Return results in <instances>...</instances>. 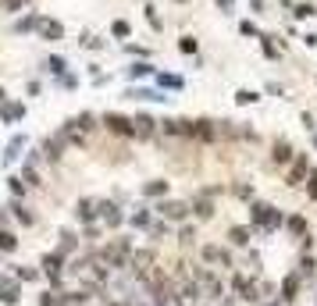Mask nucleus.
Here are the masks:
<instances>
[{"mask_svg":"<svg viewBox=\"0 0 317 306\" xmlns=\"http://www.w3.org/2000/svg\"><path fill=\"white\" fill-rule=\"evenodd\" d=\"M285 217L289 214H282L274 203H267V200H253L249 203V228L260 231V235H271V231H282L285 228Z\"/></svg>","mask_w":317,"mask_h":306,"instance_id":"1","label":"nucleus"},{"mask_svg":"<svg viewBox=\"0 0 317 306\" xmlns=\"http://www.w3.org/2000/svg\"><path fill=\"white\" fill-rule=\"evenodd\" d=\"M185 139L214 143V139H218V121H210V118H196V121H185Z\"/></svg>","mask_w":317,"mask_h":306,"instance_id":"2","label":"nucleus"},{"mask_svg":"<svg viewBox=\"0 0 317 306\" xmlns=\"http://www.w3.org/2000/svg\"><path fill=\"white\" fill-rule=\"evenodd\" d=\"M303 285H307V281H303V274H300V271H289V274L282 278V285H278V292H282V296H278V303H282V306L296 303V299H300V289H303Z\"/></svg>","mask_w":317,"mask_h":306,"instance_id":"3","label":"nucleus"},{"mask_svg":"<svg viewBox=\"0 0 317 306\" xmlns=\"http://www.w3.org/2000/svg\"><path fill=\"white\" fill-rule=\"evenodd\" d=\"M307 174H310V157H307V153H296V160H292L289 171H285V185L296 189V185L307 182Z\"/></svg>","mask_w":317,"mask_h":306,"instance_id":"4","label":"nucleus"},{"mask_svg":"<svg viewBox=\"0 0 317 306\" xmlns=\"http://www.w3.org/2000/svg\"><path fill=\"white\" fill-rule=\"evenodd\" d=\"M200 256H203L207 264L221 267V271H232V267H236V260H232V253H228L225 246H203V249H200Z\"/></svg>","mask_w":317,"mask_h":306,"instance_id":"5","label":"nucleus"},{"mask_svg":"<svg viewBox=\"0 0 317 306\" xmlns=\"http://www.w3.org/2000/svg\"><path fill=\"white\" fill-rule=\"evenodd\" d=\"M157 214L164 217V221H175V225H178V221H185V217L193 214V207L182 203V200H164V203L157 207Z\"/></svg>","mask_w":317,"mask_h":306,"instance_id":"6","label":"nucleus"},{"mask_svg":"<svg viewBox=\"0 0 317 306\" xmlns=\"http://www.w3.org/2000/svg\"><path fill=\"white\" fill-rule=\"evenodd\" d=\"M292 160H296V150H292V143L278 136V139L271 143V167H285V164H292Z\"/></svg>","mask_w":317,"mask_h":306,"instance_id":"7","label":"nucleus"},{"mask_svg":"<svg viewBox=\"0 0 317 306\" xmlns=\"http://www.w3.org/2000/svg\"><path fill=\"white\" fill-rule=\"evenodd\" d=\"M103 128L114 136H132V118L125 114H103Z\"/></svg>","mask_w":317,"mask_h":306,"instance_id":"8","label":"nucleus"},{"mask_svg":"<svg viewBox=\"0 0 317 306\" xmlns=\"http://www.w3.org/2000/svg\"><path fill=\"white\" fill-rule=\"evenodd\" d=\"M132 136H136V139H154V136H157V121H154L150 114L132 118Z\"/></svg>","mask_w":317,"mask_h":306,"instance_id":"9","label":"nucleus"},{"mask_svg":"<svg viewBox=\"0 0 317 306\" xmlns=\"http://www.w3.org/2000/svg\"><path fill=\"white\" fill-rule=\"evenodd\" d=\"M225 238H228V242H232L236 249H249V238H253V228H249V225H232Z\"/></svg>","mask_w":317,"mask_h":306,"instance_id":"10","label":"nucleus"},{"mask_svg":"<svg viewBox=\"0 0 317 306\" xmlns=\"http://www.w3.org/2000/svg\"><path fill=\"white\" fill-rule=\"evenodd\" d=\"M260 39V50H264V57H271V61H278L282 57V47H285V39H278V36H257Z\"/></svg>","mask_w":317,"mask_h":306,"instance_id":"11","label":"nucleus"},{"mask_svg":"<svg viewBox=\"0 0 317 306\" xmlns=\"http://www.w3.org/2000/svg\"><path fill=\"white\" fill-rule=\"evenodd\" d=\"M189 207H193V217H196V221H210V217H214V203H210V196H203V200L196 196Z\"/></svg>","mask_w":317,"mask_h":306,"instance_id":"12","label":"nucleus"},{"mask_svg":"<svg viewBox=\"0 0 317 306\" xmlns=\"http://www.w3.org/2000/svg\"><path fill=\"white\" fill-rule=\"evenodd\" d=\"M285 231H289L292 238L310 235V228H307V217H303V214H289V217H285Z\"/></svg>","mask_w":317,"mask_h":306,"instance_id":"13","label":"nucleus"},{"mask_svg":"<svg viewBox=\"0 0 317 306\" xmlns=\"http://www.w3.org/2000/svg\"><path fill=\"white\" fill-rule=\"evenodd\" d=\"M296 271L303 274V281H310V278L317 274V256H314V253H303V256H300V267H296Z\"/></svg>","mask_w":317,"mask_h":306,"instance_id":"14","label":"nucleus"},{"mask_svg":"<svg viewBox=\"0 0 317 306\" xmlns=\"http://www.w3.org/2000/svg\"><path fill=\"white\" fill-rule=\"evenodd\" d=\"M100 217H103V225H121V210L114 207V203H100Z\"/></svg>","mask_w":317,"mask_h":306,"instance_id":"15","label":"nucleus"},{"mask_svg":"<svg viewBox=\"0 0 317 306\" xmlns=\"http://www.w3.org/2000/svg\"><path fill=\"white\" fill-rule=\"evenodd\" d=\"M143 196H150V200H157V196H167V182H164V178H154V182H146V185H143Z\"/></svg>","mask_w":317,"mask_h":306,"instance_id":"16","label":"nucleus"},{"mask_svg":"<svg viewBox=\"0 0 317 306\" xmlns=\"http://www.w3.org/2000/svg\"><path fill=\"white\" fill-rule=\"evenodd\" d=\"M236 103L239 107H253V103H260V93H257V89H239Z\"/></svg>","mask_w":317,"mask_h":306,"instance_id":"17","label":"nucleus"},{"mask_svg":"<svg viewBox=\"0 0 317 306\" xmlns=\"http://www.w3.org/2000/svg\"><path fill=\"white\" fill-rule=\"evenodd\" d=\"M292 18H300V21H307V18H317V4H310V0H303V4H296V11H292Z\"/></svg>","mask_w":317,"mask_h":306,"instance_id":"18","label":"nucleus"},{"mask_svg":"<svg viewBox=\"0 0 317 306\" xmlns=\"http://www.w3.org/2000/svg\"><path fill=\"white\" fill-rule=\"evenodd\" d=\"M96 207H100V203H93V200H82L79 207H75L79 221H93V217H96Z\"/></svg>","mask_w":317,"mask_h":306,"instance_id":"19","label":"nucleus"},{"mask_svg":"<svg viewBox=\"0 0 317 306\" xmlns=\"http://www.w3.org/2000/svg\"><path fill=\"white\" fill-rule=\"evenodd\" d=\"M232 196H236V200H249V203H253V185H249V182H236V185H232Z\"/></svg>","mask_w":317,"mask_h":306,"instance_id":"20","label":"nucleus"},{"mask_svg":"<svg viewBox=\"0 0 317 306\" xmlns=\"http://www.w3.org/2000/svg\"><path fill=\"white\" fill-rule=\"evenodd\" d=\"M178 242H182V246H193V242H196V228H193V225H182V228H178Z\"/></svg>","mask_w":317,"mask_h":306,"instance_id":"21","label":"nucleus"},{"mask_svg":"<svg viewBox=\"0 0 317 306\" xmlns=\"http://www.w3.org/2000/svg\"><path fill=\"white\" fill-rule=\"evenodd\" d=\"M307 196L317 203V167H310V174H307Z\"/></svg>","mask_w":317,"mask_h":306,"instance_id":"22","label":"nucleus"},{"mask_svg":"<svg viewBox=\"0 0 317 306\" xmlns=\"http://www.w3.org/2000/svg\"><path fill=\"white\" fill-rule=\"evenodd\" d=\"M61 32H65V29H61L57 21H47V25H43V36H50V39H61Z\"/></svg>","mask_w":317,"mask_h":306,"instance_id":"23","label":"nucleus"},{"mask_svg":"<svg viewBox=\"0 0 317 306\" xmlns=\"http://www.w3.org/2000/svg\"><path fill=\"white\" fill-rule=\"evenodd\" d=\"M178 47H182V54H196V50H200V43H196L193 36H182V43H178Z\"/></svg>","mask_w":317,"mask_h":306,"instance_id":"24","label":"nucleus"},{"mask_svg":"<svg viewBox=\"0 0 317 306\" xmlns=\"http://www.w3.org/2000/svg\"><path fill=\"white\" fill-rule=\"evenodd\" d=\"M300 121H303V128L317 132V121H314V114H310V111H303V114H300Z\"/></svg>","mask_w":317,"mask_h":306,"instance_id":"25","label":"nucleus"},{"mask_svg":"<svg viewBox=\"0 0 317 306\" xmlns=\"http://www.w3.org/2000/svg\"><path fill=\"white\" fill-rule=\"evenodd\" d=\"M129 75H132V78H146V75H150V64H132Z\"/></svg>","mask_w":317,"mask_h":306,"instance_id":"26","label":"nucleus"},{"mask_svg":"<svg viewBox=\"0 0 317 306\" xmlns=\"http://www.w3.org/2000/svg\"><path fill=\"white\" fill-rule=\"evenodd\" d=\"M160 85H171V89H182V78H178V75H160Z\"/></svg>","mask_w":317,"mask_h":306,"instance_id":"27","label":"nucleus"},{"mask_svg":"<svg viewBox=\"0 0 317 306\" xmlns=\"http://www.w3.org/2000/svg\"><path fill=\"white\" fill-rule=\"evenodd\" d=\"M132 225H136V228H146V225H150V214H146V210H143V214H132Z\"/></svg>","mask_w":317,"mask_h":306,"instance_id":"28","label":"nucleus"},{"mask_svg":"<svg viewBox=\"0 0 317 306\" xmlns=\"http://www.w3.org/2000/svg\"><path fill=\"white\" fill-rule=\"evenodd\" d=\"M239 32H242V36H260V32H257V25H253V21H242V25H239Z\"/></svg>","mask_w":317,"mask_h":306,"instance_id":"29","label":"nucleus"},{"mask_svg":"<svg viewBox=\"0 0 317 306\" xmlns=\"http://www.w3.org/2000/svg\"><path fill=\"white\" fill-rule=\"evenodd\" d=\"M0 249H14V235H7V231H0Z\"/></svg>","mask_w":317,"mask_h":306,"instance_id":"30","label":"nucleus"},{"mask_svg":"<svg viewBox=\"0 0 317 306\" xmlns=\"http://www.w3.org/2000/svg\"><path fill=\"white\" fill-rule=\"evenodd\" d=\"M303 47H307V50H317V32H307V36H303Z\"/></svg>","mask_w":317,"mask_h":306,"instance_id":"31","label":"nucleus"},{"mask_svg":"<svg viewBox=\"0 0 317 306\" xmlns=\"http://www.w3.org/2000/svg\"><path fill=\"white\" fill-rule=\"evenodd\" d=\"M267 93H274V96H285V85H282V82H267Z\"/></svg>","mask_w":317,"mask_h":306,"instance_id":"32","label":"nucleus"},{"mask_svg":"<svg viewBox=\"0 0 317 306\" xmlns=\"http://www.w3.org/2000/svg\"><path fill=\"white\" fill-rule=\"evenodd\" d=\"M114 36H129V21H114Z\"/></svg>","mask_w":317,"mask_h":306,"instance_id":"33","label":"nucleus"},{"mask_svg":"<svg viewBox=\"0 0 317 306\" xmlns=\"http://www.w3.org/2000/svg\"><path fill=\"white\" fill-rule=\"evenodd\" d=\"M303 253H314V235H303Z\"/></svg>","mask_w":317,"mask_h":306,"instance_id":"34","label":"nucleus"},{"mask_svg":"<svg viewBox=\"0 0 317 306\" xmlns=\"http://www.w3.org/2000/svg\"><path fill=\"white\" fill-rule=\"evenodd\" d=\"M264 4H267V0H249V7H253V14H260V11H264Z\"/></svg>","mask_w":317,"mask_h":306,"instance_id":"35","label":"nucleus"},{"mask_svg":"<svg viewBox=\"0 0 317 306\" xmlns=\"http://www.w3.org/2000/svg\"><path fill=\"white\" fill-rule=\"evenodd\" d=\"M232 4H236V0H218V7H221V11H232Z\"/></svg>","mask_w":317,"mask_h":306,"instance_id":"36","label":"nucleus"},{"mask_svg":"<svg viewBox=\"0 0 317 306\" xmlns=\"http://www.w3.org/2000/svg\"><path fill=\"white\" fill-rule=\"evenodd\" d=\"M310 143H314V146H317V132H314V136H310Z\"/></svg>","mask_w":317,"mask_h":306,"instance_id":"37","label":"nucleus"},{"mask_svg":"<svg viewBox=\"0 0 317 306\" xmlns=\"http://www.w3.org/2000/svg\"><path fill=\"white\" fill-rule=\"evenodd\" d=\"M314 306H317V299H314Z\"/></svg>","mask_w":317,"mask_h":306,"instance_id":"38","label":"nucleus"}]
</instances>
